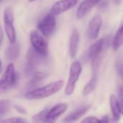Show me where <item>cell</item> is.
Segmentation results:
<instances>
[{
	"label": "cell",
	"mask_w": 123,
	"mask_h": 123,
	"mask_svg": "<svg viewBox=\"0 0 123 123\" xmlns=\"http://www.w3.org/2000/svg\"><path fill=\"white\" fill-rule=\"evenodd\" d=\"M1 44L2 43V41H3V38H4V35H3V30L1 28Z\"/></svg>",
	"instance_id": "4316f807"
},
{
	"label": "cell",
	"mask_w": 123,
	"mask_h": 123,
	"mask_svg": "<svg viewBox=\"0 0 123 123\" xmlns=\"http://www.w3.org/2000/svg\"><path fill=\"white\" fill-rule=\"evenodd\" d=\"M67 110V105L64 103H61L55 107H53L47 115L46 123L55 122L61 115H63Z\"/></svg>",
	"instance_id": "8fae6325"
},
{
	"label": "cell",
	"mask_w": 123,
	"mask_h": 123,
	"mask_svg": "<svg viewBox=\"0 0 123 123\" xmlns=\"http://www.w3.org/2000/svg\"><path fill=\"white\" fill-rule=\"evenodd\" d=\"M109 42L108 37L102 38L93 43L89 48L87 52L88 58L92 61V64L98 63L99 61V55L104 50L105 48L107 46Z\"/></svg>",
	"instance_id": "52a82bcc"
},
{
	"label": "cell",
	"mask_w": 123,
	"mask_h": 123,
	"mask_svg": "<svg viewBox=\"0 0 123 123\" xmlns=\"http://www.w3.org/2000/svg\"><path fill=\"white\" fill-rule=\"evenodd\" d=\"M118 105H119L120 112L123 116V96H120V98L118 99Z\"/></svg>",
	"instance_id": "603a6c76"
},
{
	"label": "cell",
	"mask_w": 123,
	"mask_h": 123,
	"mask_svg": "<svg viewBox=\"0 0 123 123\" xmlns=\"http://www.w3.org/2000/svg\"><path fill=\"white\" fill-rule=\"evenodd\" d=\"M110 105L112 110V113L113 117L115 121H118L120 118L121 113L120 112L119 105H118V99L115 97V95L112 94L110 97Z\"/></svg>",
	"instance_id": "4fadbf2b"
},
{
	"label": "cell",
	"mask_w": 123,
	"mask_h": 123,
	"mask_svg": "<svg viewBox=\"0 0 123 123\" xmlns=\"http://www.w3.org/2000/svg\"><path fill=\"white\" fill-rule=\"evenodd\" d=\"M101 0H84L79 5L76 11V18L78 19H83Z\"/></svg>",
	"instance_id": "30bf717a"
},
{
	"label": "cell",
	"mask_w": 123,
	"mask_h": 123,
	"mask_svg": "<svg viewBox=\"0 0 123 123\" xmlns=\"http://www.w3.org/2000/svg\"><path fill=\"white\" fill-rule=\"evenodd\" d=\"M79 45V34L77 30L74 29L71 35L70 43H69L70 55L72 58H74L77 54Z\"/></svg>",
	"instance_id": "7c38bea8"
},
{
	"label": "cell",
	"mask_w": 123,
	"mask_h": 123,
	"mask_svg": "<svg viewBox=\"0 0 123 123\" xmlns=\"http://www.w3.org/2000/svg\"><path fill=\"white\" fill-rule=\"evenodd\" d=\"M89 109H90V106H86V107H81V108L77 110L76 111L74 112L73 113L70 114L69 115H68L63 120V121L64 122H74V121H76L81 117L84 115L88 112V110Z\"/></svg>",
	"instance_id": "5bb4252c"
},
{
	"label": "cell",
	"mask_w": 123,
	"mask_h": 123,
	"mask_svg": "<svg viewBox=\"0 0 123 123\" xmlns=\"http://www.w3.org/2000/svg\"><path fill=\"white\" fill-rule=\"evenodd\" d=\"M14 109L18 112H19V113H21V114H26L27 112H26V110L23 108V107H20V106H14Z\"/></svg>",
	"instance_id": "cb8c5ba5"
},
{
	"label": "cell",
	"mask_w": 123,
	"mask_h": 123,
	"mask_svg": "<svg viewBox=\"0 0 123 123\" xmlns=\"http://www.w3.org/2000/svg\"><path fill=\"white\" fill-rule=\"evenodd\" d=\"M82 72V66L79 61H74L72 63L70 68V74L68 82L65 89V94L67 96H71L74 90L77 81Z\"/></svg>",
	"instance_id": "7a4b0ae2"
},
{
	"label": "cell",
	"mask_w": 123,
	"mask_h": 123,
	"mask_svg": "<svg viewBox=\"0 0 123 123\" xmlns=\"http://www.w3.org/2000/svg\"><path fill=\"white\" fill-rule=\"evenodd\" d=\"M78 0H60L56 1L51 7L50 13L53 15H58L71 9L76 6Z\"/></svg>",
	"instance_id": "ba28073f"
},
{
	"label": "cell",
	"mask_w": 123,
	"mask_h": 123,
	"mask_svg": "<svg viewBox=\"0 0 123 123\" xmlns=\"http://www.w3.org/2000/svg\"><path fill=\"white\" fill-rule=\"evenodd\" d=\"M123 45V25L121 26L117 31L113 40L112 48L114 50H117Z\"/></svg>",
	"instance_id": "e0dca14e"
},
{
	"label": "cell",
	"mask_w": 123,
	"mask_h": 123,
	"mask_svg": "<svg viewBox=\"0 0 123 123\" xmlns=\"http://www.w3.org/2000/svg\"><path fill=\"white\" fill-rule=\"evenodd\" d=\"M55 15L49 13L45 17H44L37 24L38 30L45 37H50L55 30L56 21L55 19Z\"/></svg>",
	"instance_id": "8992f818"
},
{
	"label": "cell",
	"mask_w": 123,
	"mask_h": 123,
	"mask_svg": "<svg viewBox=\"0 0 123 123\" xmlns=\"http://www.w3.org/2000/svg\"><path fill=\"white\" fill-rule=\"evenodd\" d=\"M101 120V122L102 123H108L109 122V119H108V117H103L102 119H100Z\"/></svg>",
	"instance_id": "d4e9b609"
},
{
	"label": "cell",
	"mask_w": 123,
	"mask_h": 123,
	"mask_svg": "<svg viewBox=\"0 0 123 123\" xmlns=\"http://www.w3.org/2000/svg\"><path fill=\"white\" fill-rule=\"evenodd\" d=\"M116 68V71L117 74L119 75V76H120L121 78H123V63L122 62L119 61L116 63L115 66Z\"/></svg>",
	"instance_id": "44dd1931"
},
{
	"label": "cell",
	"mask_w": 123,
	"mask_h": 123,
	"mask_svg": "<svg viewBox=\"0 0 123 123\" xmlns=\"http://www.w3.org/2000/svg\"><path fill=\"white\" fill-rule=\"evenodd\" d=\"M35 0H29V1H30V2H32V1H34Z\"/></svg>",
	"instance_id": "83f0119b"
},
{
	"label": "cell",
	"mask_w": 123,
	"mask_h": 123,
	"mask_svg": "<svg viewBox=\"0 0 123 123\" xmlns=\"http://www.w3.org/2000/svg\"><path fill=\"white\" fill-rule=\"evenodd\" d=\"M64 84L63 80H58L49 84H47L44 86L33 89L25 94V98L30 100L32 99H41L46 97H48L51 95L59 92Z\"/></svg>",
	"instance_id": "6da1fadb"
},
{
	"label": "cell",
	"mask_w": 123,
	"mask_h": 123,
	"mask_svg": "<svg viewBox=\"0 0 123 123\" xmlns=\"http://www.w3.org/2000/svg\"><path fill=\"white\" fill-rule=\"evenodd\" d=\"M17 81L14 66L13 63H10L6 66L4 74L0 80V92L2 93L12 87Z\"/></svg>",
	"instance_id": "5b68a950"
},
{
	"label": "cell",
	"mask_w": 123,
	"mask_h": 123,
	"mask_svg": "<svg viewBox=\"0 0 123 123\" xmlns=\"http://www.w3.org/2000/svg\"><path fill=\"white\" fill-rule=\"evenodd\" d=\"M102 24V17L100 14H97L92 18L88 27V35L91 40H95L99 37Z\"/></svg>",
	"instance_id": "9c48e42d"
},
{
	"label": "cell",
	"mask_w": 123,
	"mask_h": 123,
	"mask_svg": "<svg viewBox=\"0 0 123 123\" xmlns=\"http://www.w3.org/2000/svg\"><path fill=\"white\" fill-rule=\"evenodd\" d=\"M112 1L114 2V4H116V5H119V4H121L122 0H112Z\"/></svg>",
	"instance_id": "484cf974"
},
{
	"label": "cell",
	"mask_w": 123,
	"mask_h": 123,
	"mask_svg": "<svg viewBox=\"0 0 123 123\" xmlns=\"http://www.w3.org/2000/svg\"><path fill=\"white\" fill-rule=\"evenodd\" d=\"M19 53V44L17 42L11 43L6 50V56L9 60H15Z\"/></svg>",
	"instance_id": "9a60e30c"
},
{
	"label": "cell",
	"mask_w": 123,
	"mask_h": 123,
	"mask_svg": "<svg viewBox=\"0 0 123 123\" xmlns=\"http://www.w3.org/2000/svg\"><path fill=\"white\" fill-rule=\"evenodd\" d=\"M97 84V77L96 74V71H94V75L92 76L90 81L89 83L85 86L83 90V95L84 96H88L96 88Z\"/></svg>",
	"instance_id": "2e32d148"
},
{
	"label": "cell",
	"mask_w": 123,
	"mask_h": 123,
	"mask_svg": "<svg viewBox=\"0 0 123 123\" xmlns=\"http://www.w3.org/2000/svg\"><path fill=\"white\" fill-rule=\"evenodd\" d=\"M27 121L25 119L20 118V117H12L8 118L5 120H2L0 121L1 123H27Z\"/></svg>",
	"instance_id": "ffe728a7"
},
{
	"label": "cell",
	"mask_w": 123,
	"mask_h": 123,
	"mask_svg": "<svg viewBox=\"0 0 123 123\" xmlns=\"http://www.w3.org/2000/svg\"><path fill=\"white\" fill-rule=\"evenodd\" d=\"M30 43L32 48L40 55L45 56L48 54V45L45 36L38 31L32 30L30 35Z\"/></svg>",
	"instance_id": "3957f363"
},
{
	"label": "cell",
	"mask_w": 123,
	"mask_h": 123,
	"mask_svg": "<svg viewBox=\"0 0 123 123\" xmlns=\"http://www.w3.org/2000/svg\"><path fill=\"white\" fill-rule=\"evenodd\" d=\"M98 122H101V120L97 118L94 116H89L86 117V118H84L81 123H98Z\"/></svg>",
	"instance_id": "7402d4cb"
},
{
	"label": "cell",
	"mask_w": 123,
	"mask_h": 123,
	"mask_svg": "<svg viewBox=\"0 0 123 123\" xmlns=\"http://www.w3.org/2000/svg\"><path fill=\"white\" fill-rule=\"evenodd\" d=\"M10 102L7 100H1L0 102V116L2 117L9 109Z\"/></svg>",
	"instance_id": "d6986e66"
},
{
	"label": "cell",
	"mask_w": 123,
	"mask_h": 123,
	"mask_svg": "<svg viewBox=\"0 0 123 123\" xmlns=\"http://www.w3.org/2000/svg\"><path fill=\"white\" fill-rule=\"evenodd\" d=\"M48 110H44L41 112H40L39 113L35 115L34 116H32V121L33 123H46V118H47V115L48 114Z\"/></svg>",
	"instance_id": "ac0fdd59"
},
{
	"label": "cell",
	"mask_w": 123,
	"mask_h": 123,
	"mask_svg": "<svg viewBox=\"0 0 123 123\" xmlns=\"http://www.w3.org/2000/svg\"><path fill=\"white\" fill-rule=\"evenodd\" d=\"M4 31L10 43L16 42V32L14 27V12L11 7H6L4 11Z\"/></svg>",
	"instance_id": "277c9868"
},
{
	"label": "cell",
	"mask_w": 123,
	"mask_h": 123,
	"mask_svg": "<svg viewBox=\"0 0 123 123\" xmlns=\"http://www.w3.org/2000/svg\"><path fill=\"white\" fill-rule=\"evenodd\" d=\"M0 1H3V0H0Z\"/></svg>",
	"instance_id": "f1b7e54d"
}]
</instances>
